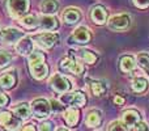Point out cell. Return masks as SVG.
I'll return each mask as SVG.
<instances>
[{"instance_id": "ba28073f", "label": "cell", "mask_w": 149, "mask_h": 131, "mask_svg": "<svg viewBox=\"0 0 149 131\" xmlns=\"http://www.w3.org/2000/svg\"><path fill=\"white\" fill-rule=\"evenodd\" d=\"M50 85H51L52 89L58 93H67L68 90L71 89V87H72L70 80L60 74H55L54 76L51 77Z\"/></svg>"}, {"instance_id": "cb8c5ba5", "label": "cell", "mask_w": 149, "mask_h": 131, "mask_svg": "<svg viewBox=\"0 0 149 131\" xmlns=\"http://www.w3.org/2000/svg\"><path fill=\"white\" fill-rule=\"evenodd\" d=\"M148 85H149L148 80L145 79V77L139 76V77H135V79L132 80L131 87H132V89H134L135 92L143 93V92H145V90L148 89Z\"/></svg>"}, {"instance_id": "8d00e7d4", "label": "cell", "mask_w": 149, "mask_h": 131, "mask_svg": "<svg viewBox=\"0 0 149 131\" xmlns=\"http://www.w3.org/2000/svg\"><path fill=\"white\" fill-rule=\"evenodd\" d=\"M56 131H67V130H65V129H58Z\"/></svg>"}, {"instance_id": "ac0fdd59", "label": "cell", "mask_w": 149, "mask_h": 131, "mask_svg": "<svg viewBox=\"0 0 149 131\" xmlns=\"http://www.w3.org/2000/svg\"><path fill=\"white\" fill-rule=\"evenodd\" d=\"M59 9V3L58 0H42L41 11L47 16H52Z\"/></svg>"}, {"instance_id": "ffe728a7", "label": "cell", "mask_w": 149, "mask_h": 131, "mask_svg": "<svg viewBox=\"0 0 149 131\" xmlns=\"http://www.w3.org/2000/svg\"><path fill=\"white\" fill-rule=\"evenodd\" d=\"M136 67V62L132 55H123L119 60V68L122 72H131Z\"/></svg>"}, {"instance_id": "83f0119b", "label": "cell", "mask_w": 149, "mask_h": 131, "mask_svg": "<svg viewBox=\"0 0 149 131\" xmlns=\"http://www.w3.org/2000/svg\"><path fill=\"white\" fill-rule=\"evenodd\" d=\"M12 62V55L8 51L0 50V69H3L4 67L9 66V63Z\"/></svg>"}, {"instance_id": "d590c367", "label": "cell", "mask_w": 149, "mask_h": 131, "mask_svg": "<svg viewBox=\"0 0 149 131\" xmlns=\"http://www.w3.org/2000/svg\"><path fill=\"white\" fill-rule=\"evenodd\" d=\"M22 131H36V127H34L33 125H26L22 129Z\"/></svg>"}, {"instance_id": "d6986e66", "label": "cell", "mask_w": 149, "mask_h": 131, "mask_svg": "<svg viewBox=\"0 0 149 131\" xmlns=\"http://www.w3.org/2000/svg\"><path fill=\"white\" fill-rule=\"evenodd\" d=\"M12 110L20 119H28L29 117H30V113H31L30 106H29L26 102L17 104V105H15L12 108Z\"/></svg>"}, {"instance_id": "2e32d148", "label": "cell", "mask_w": 149, "mask_h": 131, "mask_svg": "<svg viewBox=\"0 0 149 131\" xmlns=\"http://www.w3.org/2000/svg\"><path fill=\"white\" fill-rule=\"evenodd\" d=\"M58 26H59V24H58L56 17H54V16L45 15L39 18V28L46 30V32L55 30V29H58Z\"/></svg>"}, {"instance_id": "5bb4252c", "label": "cell", "mask_w": 149, "mask_h": 131, "mask_svg": "<svg viewBox=\"0 0 149 131\" xmlns=\"http://www.w3.org/2000/svg\"><path fill=\"white\" fill-rule=\"evenodd\" d=\"M90 18L94 21L97 25H103L107 21V11L102 5H95L90 12Z\"/></svg>"}, {"instance_id": "30bf717a", "label": "cell", "mask_w": 149, "mask_h": 131, "mask_svg": "<svg viewBox=\"0 0 149 131\" xmlns=\"http://www.w3.org/2000/svg\"><path fill=\"white\" fill-rule=\"evenodd\" d=\"M60 102L65 104V105H71L73 108H76V106L82 108L86 104V97L82 92H73L68 93V95H63L60 97Z\"/></svg>"}, {"instance_id": "9a60e30c", "label": "cell", "mask_w": 149, "mask_h": 131, "mask_svg": "<svg viewBox=\"0 0 149 131\" xmlns=\"http://www.w3.org/2000/svg\"><path fill=\"white\" fill-rule=\"evenodd\" d=\"M62 18L65 24H68V25H73V24L79 22V21L81 20V12H80V9L73 8V7L67 8V9L63 12Z\"/></svg>"}, {"instance_id": "4dcf8cb0", "label": "cell", "mask_w": 149, "mask_h": 131, "mask_svg": "<svg viewBox=\"0 0 149 131\" xmlns=\"http://www.w3.org/2000/svg\"><path fill=\"white\" fill-rule=\"evenodd\" d=\"M8 102H9V98H8V96L5 95L4 90H1V87H0V106L8 105Z\"/></svg>"}, {"instance_id": "836d02e7", "label": "cell", "mask_w": 149, "mask_h": 131, "mask_svg": "<svg viewBox=\"0 0 149 131\" xmlns=\"http://www.w3.org/2000/svg\"><path fill=\"white\" fill-rule=\"evenodd\" d=\"M136 129H137V131H148L147 123H144V122H139V123L136 125Z\"/></svg>"}, {"instance_id": "277c9868", "label": "cell", "mask_w": 149, "mask_h": 131, "mask_svg": "<svg viewBox=\"0 0 149 131\" xmlns=\"http://www.w3.org/2000/svg\"><path fill=\"white\" fill-rule=\"evenodd\" d=\"M131 25V17L127 13H119V15H114L113 17H110V20L107 21L109 29H111L113 32H122L127 30Z\"/></svg>"}, {"instance_id": "603a6c76", "label": "cell", "mask_w": 149, "mask_h": 131, "mask_svg": "<svg viewBox=\"0 0 149 131\" xmlns=\"http://www.w3.org/2000/svg\"><path fill=\"white\" fill-rule=\"evenodd\" d=\"M16 85V75L15 72H7L0 77V87L4 89H10Z\"/></svg>"}, {"instance_id": "d4e9b609", "label": "cell", "mask_w": 149, "mask_h": 131, "mask_svg": "<svg viewBox=\"0 0 149 131\" xmlns=\"http://www.w3.org/2000/svg\"><path fill=\"white\" fill-rule=\"evenodd\" d=\"M81 57H82V60L88 64H94L98 59V55L95 53L90 51V50H82L81 51Z\"/></svg>"}, {"instance_id": "7c38bea8", "label": "cell", "mask_w": 149, "mask_h": 131, "mask_svg": "<svg viewBox=\"0 0 149 131\" xmlns=\"http://www.w3.org/2000/svg\"><path fill=\"white\" fill-rule=\"evenodd\" d=\"M122 122L126 125V127H136L140 122V113L136 109H127L122 116Z\"/></svg>"}, {"instance_id": "44dd1931", "label": "cell", "mask_w": 149, "mask_h": 131, "mask_svg": "<svg viewBox=\"0 0 149 131\" xmlns=\"http://www.w3.org/2000/svg\"><path fill=\"white\" fill-rule=\"evenodd\" d=\"M18 22H20V25L22 26V28L31 30V29H36V28H38V26H39V18L37 17V16L28 15V16L21 17Z\"/></svg>"}, {"instance_id": "1f68e13d", "label": "cell", "mask_w": 149, "mask_h": 131, "mask_svg": "<svg viewBox=\"0 0 149 131\" xmlns=\"http://www.w3.org/2000/svg\"><path fill=\"white\" fill-rule=\"evenodd\" d=\"M134 4L140 9H145L149 7V0H134Z\"/></svg>"}, {"instance_id": "484cf974", "label": "cell", "mask_w": 149, "mask_h": 131, "mask_svg": "<svg viewBox=\"0 0 149 131\" xmlns=\"http://www.w3.org/2000/svg\"><path fill=\"white\" fill-rule=\"evenodd\" d=\"M137 63L140 64L143 69H144L147 74H149V54L148 53H140L137 54Z\"/></svg>"}, {"instance_id": "4316f807", "label": "cell", "mask_w": 149, "mask_h": 131, "mask_svg": "<svg viewBox=\"0 0 149 131\" xmlns=\"http://www.w3.org/2000/svg\"><path fill=\"white\" fill-rule=\"evenodd\" d=\"M90 89H92V93L94 96H101V95L105 93L106 88L101 81H92V84H90Z\"/></svg>"}, {"instance_id": "8992f818", "label": "cell", "mask_w": 149, "mask_h": 131, "mask_svg": "<svg viewBox=\"0 0 149 131\" xmlns=\"http://www.w3.org/2000/svg\"><path fill=\"white\" fill-rule=\"evenodd\" d=\"M92 39V33L86 26H79L73 30L72 36L70 37V43H76V45H86L88 42Z\"/></svg>"}, {"instance_id": "5b68a950", "label": "cell", "mask_w": 149, "mask_h": 131, "mask_svg": "<svg viewBox=\"0 0 149 131\" xmlns=\"http://www.w3.org/2000/svg\"><path fill=\"white\" fill-rule=\"evenodd\" d=\"M59 34L58 33H51V32H45V33H39L36 34L34 39L37 41V43L41 47L49 50L51 49L54 45H56L59 42Z\"/></svg>"}, {"instance_id": "3957f363", "label": "cell", "mask_w": 149, "mask_h": 131, "mask_svg": "<svg viewBox=\"0 0 149 131\" xmlns=\"http://www.w3.org/2000/svg\"><path fill=\"white\" fill-rule=\"evenodd\" d=\"M30 110L36 118L43 119V118H47L50 116V113H51V105L45 98H37V100H34L31 102Z\"/></svg>"}, {"instance_id": "7402d4cb", "label": "cell", "mask_w": 149, "mask_h": 131, "mask_svg": "<svg viewBox=\"0 0 149 131\" xmlns=\"http://www.w3.org/2000/svg\"><path fill=\"white\" fill-rule=\"evenodd\" d=\"M101 111L100 110H90L86 116V119H85V123H86L88 127H98L101 123Z\"/></svg>"}, {"instance_id": "8fae6325", "label": "cell", "mask_w": 149, "mask_h": 131, "mask_svg": "<svg viewBox=\"0 0 149 131\" xmlns=\"http://www.w3.org/2000/svg\"><path fill=\"white\" fill-rule=\"evenodd\" d=\"M25 34L24 32L18 30V29H15V28H7V29H3L0 32V38H1L3 42L8 45H15L20 41L21 38H24Z\"/></svg>"}, {"instance_id": "f546056e", "label": "cell", "mask_w": 149, "mask_h": 131, "mask_svg": "<svg viewBox=\"0 0 149 131\" xmlns=\"http://www.w3.org/2000/svg\"><path fill=\"white\" fill-rule=\"evenodd\" d=\"M50 105H51V110H54V111H62L63 110V105L60 104V101L51 100L50 101Z\"/></svg>"}, {"instance_id": "52a82bcc", "label": "cell", "mask_w": 149, "mask_h": 131, "mask_svg": "<svg viewBox=\"0 0 149 131\" xmlns=\"http://www.w3.org/2000/svg\"><path fill=\"white\" fill-rule=\"evenodd\" d=\"M0 125L7 131H17L21 126V119L12 116L9 111H0Z\"/></svg>"}, {"instance_id": "f1b7e54d", "label": "cell", "mask_w": 149, "mask_h": 131, "mask_svg": "<svg viewBox=\"0 0 149 131\" xmlns=\"http://www.w3.org/2000/svg\"><path fill=\"white\" fill-rule=\"evenodd\" d=\"M109 131H127V127L122 121H114L109 125Z\"/></svg>"}, {"instance_id": "e0dca14e", "label": "cell", "mask_w": 149, "mask_h": 131, "mask_svg": "<svg viewBox=\"0 0 149 131\" xmlns=\"http://www.w3.org/2000/svg\"><path fill=\"white\" fill-rule=\"evenodd\" d=\"M79 119H80V111L77 108H68L67 110L64 111V121L67 122L68 126L74 127L77 123H79Z\"/></svg>"}, {"instance_id": "6da1fadb", "label": "cell", "mask_w": 149, "mask_h": 131, "mask_svg": "<svg viewBox=\"0 0 149 131\" xmlns=\"http://www.w3.org/2000/svg\"><path fill=\"white\" fill-rule=\"evenodd\" d=\"M29 69L34 79L43 80L49 75V67L46 64L45 55L39 51H33L29 55Z\"/></svg>"}, {"instance_id": "d6a6232c", "label": "cell", "mask_w": 149, "mask_h": 131, "mask_svg": "<svg viewBox=\"0 0 149 131\" xmlns=\"http://www.w3.org/2000/svg\"><path fill=\"white\" fill-rule=\"evenodd\" d=\"M39 130L41 131H51L52 130V125L50 123V122H43V123L41 125V127H39Z\"/></svg>"}, {"instance_id": "4fadbf2b", "label": "cell", "mask_w": 149, "mask_h": 131, "mask_svg": "<svg viewBox=\"0 0 149 131\" xmlns=\"http://www.w3.org/2000/svg\"><path fill=\"white\" fill-rule=\"evenodd\" d=\"M33 49H34V43L30 37H28V36L21 38L20 41L16 43V50H17V53L21 55H30L31 53H33Z\"/></svg>"}, {"instance_id": "e575fe53", "label": "cell", "mask_w": 149, "mask_h": 131, "mask_svg": "<svg viewBox=\"0 0 149 131\" xmlns=\"http://www.w3.org/2000/svg\"><path fill=\"white\" fill-rule=\"evenodd\" d=\"M114 102H115L116 105H123V104H124V100L120 97V96H116V97L114 98Z\"/></svg>"}, {"instance_id": "7a4b0ae2", "label": "cell", "mask_w": 149, "mask_h": 131, "mask_svg": "<svg viewBox=\"0 0 149 131\" xmlns=\"http://www.w3.org/2000/svg\"><path fill=\"white\" fill-rule=\"evenodd\" d=\"M29 8H30V0H7V9L12 17H24L26 16Z\"/></svg>"}, {"instance_id": "9c48e42d", "label": "cell", "mask_w": 149, "mask_h": 131, "mask_svg": "<svg viewBox=\"0 0 149 131\" xmlns=\"http://www.w3.org/2000/svg\"><path fill=\"white\" fill-rule=\"evenodd\" d=\"M60 68L63 71L71 72L74 75H81L84 71V66L82 63H80L77 59H74L73 57H64L60 60Z\"/></svg>"}]
</instances>
